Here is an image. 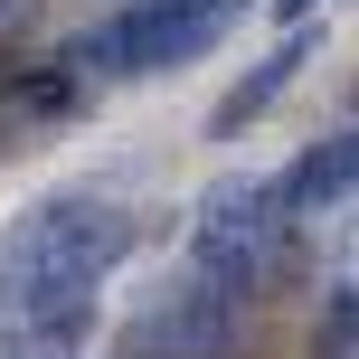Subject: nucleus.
I'll return each instance as SVG.
<instances>
[{
    "instance_id": "obj_5",
    "label": "nucleus",
    "mask_w": 359,
    "mask_h": 359,
    "mask_svg": "<svg viewBox=\"0 0 359 359\" xmlns=\"http://www.w3.org/2000/svg\"><path fill=\"white\" fill-rule=\"evenodd\" d=\"M303 57H312V38L293 29V38H284V48H274V57H265V67H255V76H236V86L217 95V114H208V133H217V142H236V133H246L255 114H265L274 95H284L293 76H303Z\"/></svg>"
},
{
    "instance_id": "obj_2",
    "label": "nucleus",
    "mask_w": 359,
    "mask_h": 359,
    "mask_svg": "<svg viewBox=\"0 0 359 359\" xmlns=\"http://www.w3.org/2000/svg\"><path fill=\"white\" fill-rule=\"evenodd\" d=\"M227 38V10L217 0H133V10H114L104 29H86L67 48L76 76H151V67H189L198 48H217Z\"/></svg>"
},
{
    "instance_id": "obj_9",
    "label": "nucleus",
    "mask_w": 359,
    "mask_h": 359,
    "mask_svg": "<svg viewBox=\"0 0 359 359\" xmlns=\"http://www.w3.org/2000/svg\"><path fill=\"white\" fill-rule=\"evenodd\" d=\"M123 359H133V350H123Z\"/></svg>"
},
{
    "instance_id": "obj_4",
    "label": "nucleus",
    "mask_w": 359,
    "mask_h": 359,
    "mask_svg": "<svg viewBox=\"0 0 359 359\" xmlns=\"http://www.w3.org/2000/svg\"><path fill=\"white\" fill-rule=\"evenodd\" d=\"M350 161H359V142H350V133H322V142H312V151H303V161H293L284 180H265V189H274V217L341 208V198H350Z\"/></svg>"
},
{
    "instance_id": "obj_8",
    "label": "nucleus",
    "mask_w": 359,
    "mask_h": 359,
    "mask_svg": "<svg viewBox=\"0 0 359 359\" xmlns=\"http://www.w3.org/2000/svg\"><path fill=\"white\" fill-rule=\"evenodd\" d=\"M274 10H284V19H312V0H274Z\"/></svg>"
},
{
    "instance_id": "obj_3",
    "label": "nucleus",
    "mask_w": 359,
    "mask_h": 359,
    "mask_svg": "<svg viewBox=\"0 0 359 359\" xmlns=\"http://www.w3.org/2000/svg\"><path fill=\"white\" fill-rule=\"evenodd\" d=\"M274 189L265 180H217L208 198H198V227H189V255H198V284L236 293L246 303L255 284H265V255H274Z\"/></svg>"
},
{
    "instance_id": "obj_7",
    "label": "nucleus",
    "mask_w": 359,
    "mask_h": 359,
    "mask_svg": "<svg viewBox=\"0 0 359 359\" xmlns=\"http://www.w3.org/2000/svg\"><path fill=\"white\" fill-rule=\"evenodd\" d=\"M76 350H86L76 322H19V341L0 350V359H76Z\"/></svg>"
},
{
    "instance_id": "obj_6",
    "label": "nucleus",
    "mask_w": 359,
    "mask_h": 359,
    "mask_svg": "<svg viewBox=\"0 0 359 359\" xmlns=\"http://www.w3.org/2000/svg\"><path fill=\"white\" fill-rule=\"evenodd\" d=\"M67 104H76V67H48V76H29V86L0 95V114H19V123H29V114H67Z\"/></svg>"
},
{
    "instance_id": "obj_1",
    "label": "nucleus",
    "mask_w": 359,
    "mask_h": 359,
    "mask_svg": "<svg viewBox=\"0 0 359 359\" xmlns=\"http://www.w3.org/2000/svg\"><path fill=\"white\" fill-rule=\"evenodd\" d=\"M133 255V208L114 198H48L10 227V322H76L95 331V293Z\"/></svg>"
}]
</instances>
